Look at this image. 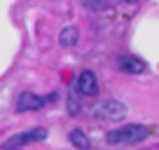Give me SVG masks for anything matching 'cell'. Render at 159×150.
I'll list each match as a JSON object with an SVG mask.
<instances>
[{
	"mask_svg": "<svg viewBox=\"0 0 159 150\" xmlns=\"http://www.w3.org/2000/svg\"><path fill=\"white\" fill-rule=\"evenodd\" d=\"M150 136V129L145 124H124L119 127V129H112L105 134V141H108L110 145H134V143H140V141H145Z\"/></svg>",
	"mask_w": 159,
	"mask_h": 150,
	"instance_id": "cell-1",
	"label": "cell"
},
{
	"mask_svg": "<svg viewBox=\"0 0 159 150\" xmlns=\"http://www.w3.org/2000/svg\"><path fill=\"white\" fill-rule=\"evenodd\" d=\"M94 117L105 120V122H119V120L126 117V105L122 103V101L105 99V101H101V103L94 108Z\"/></svg>",
	"mask_w": 159,
	"mask_h": 150,
	"instance_id": "cell-2",
	"label": "cell"
},
{
	"mask_svg": "<svg viewBox=\"0 0 159 150\" xmlns=\"http://www.w3.org/2000/svg\"><path fill=\"white\" fill-rule=\"evenodd\" d=\"M45 138H47V129L35 127V129H28V131H24V134L10 136L7 141H2L0 148L2 150H16V148H24V145H28V143H38V141H45Z\"/></svg>",
	"mask_w": 159,
	"mask_h": 150,
	"instance_id": "cell-3",
	"label": "cell"
},
{
	"mask_svg": "<svg viewBox=\"0 0 159 150\" xmlns=\"http://www.w3.org/2000/svg\"><path fill=\"white\" fill-rule=\"evenodd\" d=\"M49 101H56V96H38L35 91H21L16 99V110L19 113H28V110H42Z\"/></svg>",
	"mask_w": 159,
	"mask_h": 150,
	"instance_id": "cell-4",
	"label": "cell"
},
{
	"mask_svg": "<svg viewBox=\"0 0 159 150\" xmlns=\"http://www.w3.org/2000/svg\"><path fill=\"white\" fill-rule=\"evenodd\" d=\"M75 91L82 96H96L98 94V80H96V75L91 70H82L75 82Z\"/></svg>",
	"mask_w": 159,
	"mask_h": 150,
	"instance_id": "cell-5",
	"label": "cell"
},
{
	"mask_svg": "<svg viewBox=\"0 0 159 150\" xmlns=\"http://www.w3.org/2000/svg\"><path fill=\"white\" fill-rule=\"evenodd\" d=\"M119 70L122 73H129V75H140L148 70V63L138 56H122L119 59Z\"/></svg>",
	"mask_w": 159,
	"mask_h": 150,
	"instance_id": "cell-6",
	"label": "cell"
},
{
	"mask_svg": "<svg viewBox=\"0 0 159 150\" xmlns=\"http://www.w3.org/2000/svg\"><path fill=\"white\" fill-rule=\"evenodd\" d=\"M77 40H80V30L75 28V26H66V28L61 30V35H59V45L61 47H75Z\"/></svg>",
	"mask_w": 159,
	"mask_h": 150,
	"instance_id": "cell-7",
	"label": "cell"
},
{
	"mask_svg": "<svg viewBox=\"0 0 159 150\" xmlns=\"http://www.w3.org/2000/svg\"><path fill=\"white\" fill-rule=\"evenodd\" d=\"M68 138H70V143H73L75 148H80V150H89V148H91V141L87 138L84 131H80V129H73Z\"/></svg>",
	"mask_w": 159,
	"mask_h": 150,
	"instance_id": "cell-8",
	"label": "cell"
},
{
	"mask_svg": "<svg viewBox=\"0 0 159 150\" xmlns=\"http://www.w3.org/2000/svg\"><path fill=\"white\" fill-rule=\"evenodd\" d=\"M80 110H82V105H80L77 91H75V87H73V91L68 94V113L70 115H80Z\"/></svg>",
	"mask_w": 159,
	"mask_h": 150,
	"instance_id": "cell-9",
	"label": "cell"
},
{
	"mask_svg": "<svg viewBox=\"0 0 159 150\" xmlns=\"http://www.w3.org/2000/svg\"><path fill=\"white\" fill-rule=\"evenodd\" d=\"M84 5L89 7V10H103V7L108 5V0H84Z\"/></svg>",
	"mask_w": 159,
	"mask_h": 150,
	"instance_id": "cell-10",
	"label": "cell"
}]
</instances>
